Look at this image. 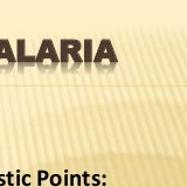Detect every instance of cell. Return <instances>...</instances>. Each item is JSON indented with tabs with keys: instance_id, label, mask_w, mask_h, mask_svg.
<instances>
[{
	"instance_id": "7a4b0ae2",
	"label": "cell",
	"mask_w": 187,
	"mask_h": 187,
	"mask_svg": "<svg viewBox=\"0 0 187 187\" xmlns=\"http://www.w3.org/2000/svg\"><path fill=\"white\" fill-rule=\"evenodd\" d=\"M118 63V58L116 56L112 42L109 39H102L98 46V49L94 56L92 65L102 73L112 72Z\"/></svg>"
},
{
	"instance_id": "277c9868",
	"label": "cell",
	"mask_w": 187,
	"mask_h": 187,
	"mask_svg": "<svg viewBox=\"0 0 187 187\" xmlns=\"http://www.w3.org/2000/svg\"><path fill=\"white\" fill-rule=\"evenodd\" d=\"M16 63V58L7 39L0 40V73L11 72Z\"/></svg>"
},
{
	"instance_id": "2e32d148",
	"label": "cell",
	"mask_w": 187,
	"mask_h": 187,
	"mask_svg": "<svg viewBox=\"0 0 187 187\" xmlns=\"http://www.w3.org/2000/svg\"><path fill=\"white\" fill-rule=\"evenodd\" d=\"M16 185H20V175H16Z\"/></svg>"
},
{
	"instance_id": "30bf717a",
	"label": "cell",
	"mask_w": 187,
	"mask_h": 187,
	"mask_svg": "<svg viewBox=\"0 0 187 187\" xmlns=\"http://www.w3.org/2000/svg\"><path fill=\"white\" fill-rule=\"evenodd\" d=\"M92 184L95 185V186L100 185V180H98V174H96V175H92Z\"/></svg>"
},
{
	"instance_id": "6da1fadb",
	"label": "cell",
	"mask_w": 187,
	"mask_h": 187,
	"mask_svg": "<svg viewBox=\"0 0 187 187\" xmlns=\"http://www.w3.org/2000/svg\"><path fill=\"white\" fill-rule=\"evenodd\" d=\"M82 43L76 39H62L60 42V66L63 73H74L83 66Z\"/></svg>"
},
{
	"instance_id": "5bb4252c",
	"label": "cell",
	"mask_w": 187,
	"mask_h": 187,
	"mask_svg": "<svg viewBox=\"0 0 187 187\" xmlns=\"http://www.w3.org/2000/svg\"><path fill=\"white\" fill-rule=\"evenodd\" d=\"M68 178H69V177H68V174L66 173V175H65V186H66V187H67V186L69 185V181H68Z\"/></svg>"
},
{
	"instance_id": "9a60e30c",
	"label": "cell",
	"mask_w": 187,
	"mask_h": 187,
	"mask_svg": "<svg viewBox=\"0 0 187 187\" xmlns=\"http://www.w3.org/2000/svg\"><path fill=\"white\" fill-rule=\"evenodd\" d=\"M74 180H75V175H70V182H69L70 186H74Z\"/></svg>"
},
{
	"instance_id": "8fae6325",
	"label": "cell",
	"mask_w": 187,
	"mask_h": 187,
	"mask_svg": "<svg viewBox=\"0 0 187 187\" xmlns=\"http://www.w3.org/2000/svg\"><path fill=\"white\" fill-rule=\"evenodd\" d=\"M88 177H89L88 172H84V173H83V182H84V185H89V181H88Z\"/></svg>"
},
{
	"instance_id": "9c48e42d",
	"label": "cell",
	"mask_w": 187,
	"mask_h": 187,
	"mask_svg": "<svg viewBox=\"0 0 187 187\" xmlns=\"http://www.w3.org/2000/svg\"><path fill=\"white\" fill-rule=\"evenodd\" d=\"M29 178H30L29 174H25V175L22 177V184H23L25 186H29V185H30V181H28Z\"/></svg>"
},
{
	"instance_id": "4fadbf2b",
	"label": "cell",
	"mask_w": 187,
	"mask_h": 187,
	"mask_svg": "<svg viewBox=\"0 0 187 187\" xmlns=\"http://www.w3.org/2000/svg\"><path fill=\"white\" fill-rule=\"evenodd\" d=\"M75 179H76V182H77V185L80 186V185H81V175L76 174V175H75Z\"/></svg>"
},
{
	"instance_id": "8992f818",
	"label": "cell",
	"mask_w": 187,
	"mask_h": 187,
	"mask_svg": "<svg viewBox=\"0 0 187 187\" xmlns=\"http://www.w3.org/2000/svg\"><path fill=\"white\" fill-rule=\"evenodd\" d=\"M92 45L94 41L92 39H85L83 42V65L85 68V72H90L91 66H92V60H94V53H92Z\"/></svg>"
},
{
	"instance_id": "5b68a950",
	"label": "cell",
	"mask_w": 187,
	"mask_h": 187,
	"mask_svg": "<svg viewBox=\"0 0 187 187\" xmlns=\"http://www.w3.org/2000/svg\"><path fill=\"white\" fill-rule=\"evenodd\" d=\"M16 63L19 67V70H23L25 68H30L35 66V56L28 55L26 53V40L25 39H18L16 40Z\"/></svg>"
},
{
	"instance_id": "3957f363",
	"label": "cell",
	"mask_w": 187,
	"mask_h": 187,
	"mask_svg": "<svg viewBox=\"0 0 187 187\" xmlns=\"http://www.w3.org/2000/svg\"><path fill=\"white\" fill-rule=\"evenodd\" d=\"M35 65L41 72H54L60 65V57L52 39L42 40L35 56Z\"/></svg>"
},
{
	"instance_id": "7c38bea8",
	"label": "cell",
	"mask_w": 187,
	"mask_h": 187,
	"mask_svg": "<svg viewBox=\"0 0 187 187\" xmlns=\"http://www.w3.org/2000/svg\"><path fill=\"white\" fill-rule=\"evenodd\" d=\"M7 177H8V185H13V181H12V179H13V174L12 173H7Z\"/></svg>"
},
{
	"instance_id": "ba28073f",
	"label": "cell",
	"mask_w": 187,
	"mask_h": 187,
	"mask_svg": "<svg viewBox=\"0 0 187 187\" xmlns=\"http://www.w3.org/2000/svg\"><path fill=\"white\" fill-rule=\"evenodd\" d=\"M49 179H50V185H53V186H58V185H61V181H62L61 179H62V178H61L58 174H53Z\"/></svg>"
},
{
	"instance_id": "52a82bcc",
	"label": "cell",
	"mask_w": 187,
	"mask_h": 187,
	"mask_svg": "<svg viewBox=\"0 0 187 187\" xmlns=\"http://www.w3.org/2000/svg\"><path fill=\"white\" fill-rule=\"evenodd\" d=\"M48 177H49V175H48V172H47V171H45V170L39 171V172H38V184H39V186H41L42 181H43V180H47Z\"/></svg>"
}]
</instances>
